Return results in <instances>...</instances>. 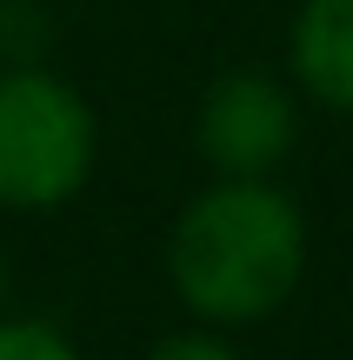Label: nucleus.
<instances>
[{"label":"nucleus","mask_w":353,"mask_h":360,"mask_svg":"<svg viewBox=\"0 0 353 360\" xmlns=\"http://www.w3.org/2000/svg\"><path fill=\"white\" fill-rule=\"evenodd\" d=\"M307 267V220L274 180H213L167 233V281L207 327H253L287 307Z\"/></svg>","instance_id":"nucleus-1"},{"label":"nucleus","mask_w":353,"mask_h":360,"mask_svg":"<svg viewBox=\"0 0 353 360\" xmlns=\"http://www.w3.org/2000/svg\"><path fill=\"white\" fill-rule=\"evenodd\" d=\"M100 154V120L74 80L47 67H0V207L47 214L74 200Z\"/></svg>","instance_id":"nucleus-2"},{"label":"nucleus","mask_w":353,"mask_h":360,"mask_svg":"<svg viewBox=\"0 0 353 360\" xmlns=\"http://www.w3.org/2000/svg\"><path fill=\"white\" fill-rule=\"evenodd\" d=\"M200 160L213 167V180H274V167L293 154V94L274 74H220L200 94Z\"/></svg>","instance_id":"nucleus-3"},{"label":"nucleus","mask_w":353,"mask_h":360,"mask_svg":"<svg viewBox=\"0 0 353 360\" xmlns=\"http://www.w3.org/2000/svg\"><path fill=\"white\" fill-rule=\"evenodd\" d=\"M293 74L333 114H353V0H300L293 13Z\"/></svg>","instance_id":"nucleus-4"},{"label":"nucleus","mask_w":353,"mask_h":360,"mask_svg":"<svg viewBox=\"0 0 353 360\" xmlns=\"http://www.w3.org/2000/svg\"><path fill=\"white\" fill-rule=\"evenodd\" d=\"M0 360H80V347L47 321H0Z\"/></svg>","instance_id":"nucleus-5"},{"label":"nucleus","mask_w":353,"mask_h":360,"mask_svg":"<svg viewBox=\"0 0 353 360\" xmlns=\"http://www.w3.org/2000/svg\"><path fill=\"white\" fill-rule=\"evenodd\" d=\"M147 360H240V354L227 347L220 334H167Z\"/></svg>","instance_id":"nucleus-6"},{"label":"nucleus","mask_w":353,"mask_h":360,"mask_svg":"<svg viewBox=\"0 0 353 360\" xmlns=\"http://www.w3.org/2000/svg\"><path fill=\"white\" fill-rule=\"evenodd\" d=\"M0 307H7V254H0Z\"/></svg>","instance_id":"nucleus-7"}]
</instances>
